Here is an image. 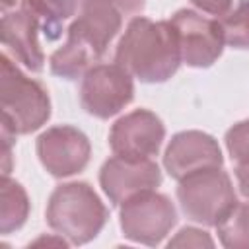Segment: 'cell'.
I'll return each mask as SVG.
<instances>
[{
	"label": "cell",
	"instance_id": "obj_19",
	"mask_svg": "<svg viewBox=\"0 0 249 249\" xmlns=\"http://www.w3.org/2000/svg\"><path fill=\"white\" fill-rule=\"evenodd\" d=\"M169 247H214L212 237L198 228H183L169 239Z\"/></svg>",
	"mask_w": 249,
	"mask_h": 249
},
{
	"label": "cell",
	"instance_id": "obj_14",
	"mask_svg": "<svg viewBox=\"0 0 249 249\" xmlns=\"http://www.w3.org/2000/svg\"><path fill=\"white\" fill-rule=\"evenodd\" d=\"M78 0H21V10L29 12L41 25L49 41L62 33V23L76 14Z\"/></svg>",
	"mask_w": 249,
	"mask_h": 249
},
{
	"label": "cell",
	"instance_id": "obj_7",
	"mask_svg": "<svg viewBox=\"0 0 249 249\" xmlns=\"http://www.w3.org/2000/svg\"><path fill=\"white\" fill-rule=\"evenodd\" d=\"M134 99L132 76L115 64H95L84 76L80 84L82 109L97 119H109L121 113Z\"/></svg>",
	"mask_w": 249,
	"mask_h": 249
},
{
	"label": "cell",
	"instance_id": "obj_10",
	"mask_svg": "<svg viewBox=\"0 0 249 249\" xmlns=\"http://www.w3.org/2000/svg\"><path fill=\"white\" fill-rule=\"evenodd\" d=\"M163 138L165 126L161 119L148 109H136L121 117L111 126L109 146L115 156L138 161L158 156Z\"/></svg>",
	"mask_w": 249,
	"mask_h": 249
},
{
	"label": "cell",
	"instance_id": "obj_16",
	"mask_svg": "<svg viewBox=\"0 0 249 249\" xmlns=\"http://www.w3.org/2000/svg\"><path fill=\"white\" fill-rule=\"evenodd\" d=\"M216 233L228 249H249V204L237 202L218 222Z\"/></svg>",
	"mask_w": 249,
	"mask_h": 249
},
{
	"label": "cell",
	"instance_id": "obj_4",
	"mask_svg": "<svg viewBox=\"0 0 249 249\" xmlns=\"http://www.w3.org/2000/svg\"><path fill=\"white\" fill-rule=\"evenodd\" d=\"M0 107L2 124L16 134L35 132L51 117L49 91L25 76L8 54L0 56Z\"/></svg>",
	"mask_w": 249,
	"mask_h": 249
},
{
	"label": "cell",
	"instance_id": "obj_9",
	"mask_svg": "<svg viewBox=\"0 0 249 249\" xmlns=\"http://www.w3.org/2000/svg\"><path fill=\"white\" fill-rule=\"evenodd\" d=\"M37 156L41 165L53 177H70L86 169L91 156L89 138L74 126H51L37 138Z\"/></svg>",
	"mask_w": 249,
	"mask_h": 249
},
{
	"label": "cell",
	"instance_id": "obj_5",
	"mask_svg": "<svg viewBox=\"0 0 249 249\" xmlns=\"http://www.w3.org/2000/svg\"><path fill=\"white\" fill-rule=\"evenodd\" d=\"M177 200L189 220L214 228L237 204L231 179L222 167H206L183 177Z\"/></svg>",
	"mask_w": 249,
	"mask_h": 249
},
{
	"label": "cell",
	"instance_id": "obj_22",
	"mask_svg": "<svg viewBox=\"0 0 249 249\" xmlns=\"http://www.w3.org/2000/svg\"><path fill=\"white\" fill-rule=\"evenodd\" d=\"M14 4H16V0H2V8H4V10H8V8L14 6Z\"/></svg>",
	"mask_w": 249,
	"mask_h": 249
},
{
	"label": "cell",
	"instance_id": "obj_1",
	"mask_svg": "<svg viewBox=\"0 0 249 249\" xmlns=\"http://www.w3.org/2000/svg\"><path fill=\"white\" fill-rule=\"evenodd\" d=\"M80 16L66 29V43L51 54V72L64 80L82 78L107 53L124 18L146 8V0H78Z\"/></svg>",
	"mask_w": 249,
	"mask_h": 249
},
{
	"label": "cell",
	"instance_id": "obj_21",
	"mask_svg": "<svg viewBox=\"0 0 249 249\" xmlns=\"http://www.w3.org/2000/svg\"><path fill=\"white\" fill-rule=\"evenodd\" d=\"M235 179L239 193L249 200V161L247 163H235Z\"/></svg>",
	"mask_w": 249,
	"mask_h": 249
},
{
	"label": "cell",
	"instance_id": "obj_15",
	"mask_svg": "<svg viewBox=\"0 0 249 249\" xmlns=\"http://www.w3.org/2000/svg\"><path fill=\"white\" fill-rule=\"evenodd\" d=\"M29 216V198L25 189L10 179V175H2L0 187V231L4 235L18 231Z\"/></svg>",
	"mask_w": 249,
	"mask_h": 249
},
{
	"label": "cell",
	"instance_id": "obj_18",
	"mask_svg": "<svg viewBox=\"0 0 249 249\" xmlns=\"http://www.w3.org/2000/svg\"><path fill=\"white\" fill-rule=\"evenodd\" d=\"M226 150L235 163L249 161V119L233 124L226 132Z\"/></svg>",
	"mask_w": 249,
	"mask_h": 249
},
{
	"label": "cell",
	"instance_id": "obj_6",
	"mask_svg": "<svg viewBox=\"0 0 249 249\" xmlns=\"http://www.w3.org/2000/svg\"><path fill=\"white\" fill-rule=\"evenodd\" d=\"M121 231L126 239L142 245H160L177 224L173 202L156 191H144L121 204Z\"/></svg>",
	"mask_w": 249,
	"mask_h": 249
},
{
	"label": "cell",
	"instance_id": "obj_2",
	"mask_svg": "<svg viewBox=\"0 0 249 249\" xmlns=\"http://www.w3.org/2000/svg\"><path fill=\"white\" fill-rule=\"evenodd\" d=\"M115 62L144 84L167 82L183 62L175 27L171 21L132 18L119 39Z\"/></svg>",
	"mask_w": 249,
	"mask_h": 249
},
{
	"label": "cell",
	"instance_id": "obj_3",
	"mask_svg": "<svg viewBox=\"0 0 249 249\" xmlns=\"http://www.w3.org/2000/svg\"><path fill=\"white\" fill-rule=\"evenodd\" d=\"M47 224L70 245H84L97 237L109 212L93 187L84 181L58 185L47 202Z\"/></svg>",
	"mask_w": 249,
	"mask_h": 249
},
{
	"label": "cell",
	"instance_id": "obj_20",
	"mask_svg": "<svg viewBox=\"0 0 249 249\" xmlns=\"http://www.w3.org/2000/svg\"><path fill=\"white\" fill-rule=\"evenodd\" d=\"M193 6H196L200 12H206L216 18H224L231 10V0H191Z\"/></svg>",
	"mask_w": 249,
	"mask_h": 249
},
{
	"label": "cell",
	"instance_id": "obj_17",
	"mask_svg": "<svg viewBox=\"0 0 249 249\" xmlns=\"http://www.w3.org/2000/svg\"><path fill=\"white\" fill-rule=\"evenodd\" d=\"M220 25L226 45L249 51V0H241L233 12L222 18Z\"/></svg>",
	"mask_w": 249,
	"mask_h": 249
},
{
	"label": "cell",
	"instance_id": "obj_8",
	"mask_svg": "<svg viewBox=\"0 0 249 249\" xmlns=\"http://www.w3.org/2000/svg\"><path fill=\"white\" fill-rule=\"evenodd\" d=\"M175 27L181 60L193 68L212 66L224 51L222 25L216 19L202 18L193 10H179L169 19Z\"/></svg>",
	"mask_w": 249,
	"mask_h": 249
},
{
	"label": "cell",
	"instance_id": "obj_12",
	"mask_svg": "<svg viewBox=\"0 0 249 249\" xmlns=\"http://www.w3.org/2000/svg\"><path fill=\"white\" fill-rule=\"evenodd\" d=\"M224 158L218 140L202 130H183L173 134L163 154V167L169 177L181 181L189 173L206 167H222Z\"/></svg>",
	"mask_w": 249,
	"mask_h": 249
},
{
	"label": "cell",
	"instance_id": "obj_11",
	"mask_svg": "<svg viewBox=\"0 0 249 249\" xmlns=\"http://www.w3.org/2000/svg\"><path fill=\"white\" fill-rule=\"evenodd\" d=\"M99 185L113 206H121L126 198L156 191L161 185V171L152 160L130 161L119 156L109 158L99 169Z\"/></svg>",
	"mask_w": 249,
	"mask_h": 249
},
{
	"label": "cell",
	"instance_id": "obj_13",
	"mask_svg": "<svg viewBox=\"0 0 249 249\" xmlns=\"http://www.w3.org/2000/svg\"><path fill=\"white\" fill-rule=\"evenodd\" d=\"M39 21L25 10L2 16V45L31 72H41L45 56L39 45Z\"/></svg>",
	"mask_w": 249,
	"mask_h": 249
}]
</instances>
